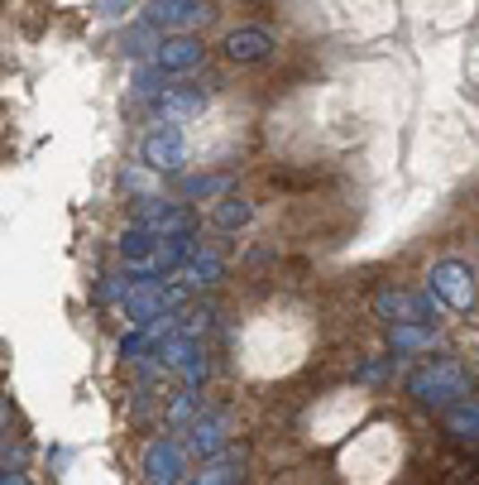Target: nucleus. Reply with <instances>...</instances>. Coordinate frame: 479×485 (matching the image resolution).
Listing matches in <instances>:
<instances>
[{
    "mask_svg": "<svg viewBox=\"0 0 479 485\" xmlns=\"http://www.w3.org/2000/svg\"><path fill=\"white\" fill-rule=\"evenodd\" d=\"M302 351H307V327H302V317H292V313L269 308L240 331V366H245L249 375H259V380H274V375L298 370Z\"/></svg>",
    "mask_w": 479,
    "mask_h": 485,
    "instance_id": "f257e3e1",
    "label": "nucleus"
},
{
    "mask_svg": "<svg viewBox=\"0 0 479 485\" xmlns=\"http://www.w3.org/2000/svg\"><path fill=\"white\" fill-rule=\"evenodd\" d=\"M393 466H398V433H393V428L364 433L355 447L341 456V476L350 485H379V481H388Z\"/></svg>",
    "mask_w": 479,
    "mask_h": 485,
    "instance_id": "f03ea898",
    "label": "nucleus"
},
{
    "mask_svg": "<svg viewBox=\"0 0 479 485\" xmlns=\"http://www.w3.org/2000/svg\"><path fill=\"white\" fill-rule=\"evenodd\" d=\"M413 394L422 399V404H450V399L470 394V375H465L456 360H436V366L413 375Z\"/></svg>",
    "mask_w": 479,
    "mask_h": 485,
    "instance_id": "7ed1b4c3",
    "label": "nucleus"
},
{
    "mask_svg": "<svg viewBox=\"0 0 479 485\" xmlns=\"http://www.w3.org/2000/svg\"><path fill=\"white\" fill-rule=\"evenodd\" d=\"M350 413L360 419V394H331V404L312 409V442H335L341 428L350 423Z\"/></svg>",
    "mask_w": 479,
    "mask_h": 485,
    "instance_id": "20e7f679",
    "label": "nucleus"
},
{
    "mask_svg": "<svg viewBox=\"0 0 479 485\" xmlns=\"http://www.w3.org/2000/svg\"><path fill=\"white\" fill-rule=\"evenodd\" d=\"M431 288L450 303V308H470V298H475L470 269L456 265V260H446V265H436V269H431Z\"/></svg>",
    "mask_w": 479,
    "mask_h": 485,
    "instance_id": "39448f33",
    "label": "nucleus"
},
{
    "mask_svg": "<svg viewBox=\"0 0 479 485\" xmlns=\"http://www.w3.org/2000/svg\"><path fill=\"white\" fill-rule=\"evenodd\" d=\"M379 313H384V317H403V322H413V317L427 313V303L403 298V294H384V298H379Z\"/></svg>",
    "mask_w": 479,
    "mask_h": 485,
    "instance_id": "423d86ee",
    "label": "nucleus"
},
{
    "mask_svg": "<svg viewBox=\"0 0 479 485\" xmlns=\"http://www.w3.org/2000/svg\"><path fill=\"white\" fill-rule=\"evenodd\" d=\"M450 433L465 437V442H479V404H460L456 413H450Z\"/></svg>",
    "mask_w": 479,
    "mask_h": 485,
    "instance_id": "0eeeda50",
    "label": "nucleus"
},
{
    "mask_svg": "<svg viewBox=\"0 0 479 485\" xmlns=\"http://www.w3.org/2000/svg\"><path fill=\"white\" fill-rule=\"evenodd\" d=\"M149 466H153V481H173L178 476V452L173 447H153V456H149Z\"/></svg>",
    "mask_w": 479,
    "mask_h": 485,
    "instance_id": "6e6552de",
    "label": "nucleus"
}]
</instances>
